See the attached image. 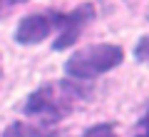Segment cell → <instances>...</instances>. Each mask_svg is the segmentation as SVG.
I'll list each match as a JSON object with an SVG mask.
<instances>
[{
  "instance_id": "obj_1",
  "label": "cell",
  "mask_w": 149,
  "mask_h": 137,
  "mask_svg": "<svg viewBox=\"0 0 149 137\" xmlns=\"http://www.w3.org/2000/svg\"><path fill=\"white\" fill-rule=\"evenodd\" d=\"M77 100H82V90L74 82H70V80H65V82H50V85L37 87L27 97L22 112L27 117H40L45 122H57L72 110Z\"/></svg>"
},
{
  "instance_id": "obj_2",
  "label": "cell",
  "mask_w": 149,
  "mask_h": 137,
  "mask_svg": "<svg viewBox=\"0 0 149 137\" xmlns=\"http://www.w3.org/2000/svg\"><path fill=\"white\" fill-rule=\"evenodd\" d=\"M122 60H124V50L119 45H109V42L87 45L65 63V72L72 80H95L114 70L117 65H122Z\"/></svg>"
},
{
  "instance_id": "obj_3",
  "label": "cell",
  "mask_w": 149,
  "mask_h": 137,
  "mask_svg": "<svg viewBox=\"0 0 149 137\" xmlns=\"http://www.w3.org/2000/svg\"><path fill=\"white\" fill-rule=\"evenodd\" d=\"M95 20V5L85 3V5H77L72 13H55V27H57V40L52 42L55 50H67L72 48L77 37L82 35L90 22Z\"/></svg>"
},
{
  "instance_id": "obj_4",
  "label": "cell",
  "mask_w": 149,
  "mask_h": 137,
  "mask_svg": "<svg viewBox=\"0 0 149 137\" xmlns=\"http://www.w3.org/2000/svg\"><path fill=\"white\" fill-rule=\"evenodd\" d=\"M55 30V13H32L20 20L15 30V42L20 45H37Z\"/></svg>"
},
{
  "instance_id": "obj_5",
  "label": "cell",
  "mask_w": 149,
  "mask_h": 137,
  "mask_svg": "<svg viewBox=\"0 0 149 137\" xmlns=\"http://www.w3.org/2000/svg\"><path fill=\"white\" fill-rule=\"evenodd\" d=\"M5 137H57V130L47 125H30V122H15Z\"/></svg>"
},
{
  "instance_id": "obj_6",
  "label": "cell",
  "mask_w": 149,
  "mask_h": 137,
  "mask_svg": "<svg viewBox=\"0 0 149 137\" xmlns=\"http://www.w3.org/2000/svg\"><path fill=\"white\" fill-rule=\"evenodd\" d=\"M82 137H117V132H114V127H112L109 122H102V125L90 127Z\"/></svg>"
},
{
  "instance_id": "obj_7",
  "label": "cell",
  "mask_w": 149,
  "mask_h": 137,
  "mask_svg": "<svg viewBox=\"0 0 149 137\" xmlns=\"http://www.w3.org/2000/svg\"><path fill=\"white\" fill-rule=\"evenodd\" d=\"M134 58H137V63L149 65V35H142V40L137 42V48H134Z\"/></svg>"
},
{
  "instance_id": "obj_8",
  "label": "cell",
  "mask_w": 149,
  "mask_h": 137,
  "mask_svg": "<svg viewBox=\"0 0 149 137\" xmlns=\"http://www.w3.org/2000/svg\"><path fill=\"white\" fill-rule=\"evenodd\" d=\"M137 137H149V122H147V132H142V135H137Z\"/></svg>"
},
{
  "instance_id": "obj_9",
  "label": "cell",
  "mask_w": 149,
  "mask_h": 137,
  "mask_svg": "<svg viewBox=\"0 0 149 137\" xmlns=\"http://www.w3.org/2000/svg\"><path fill=\"white\" fill-rule=\"evenodd\" d=\"M10 3H25V0H10Z\"/></svg>"
},
{
  "instance_id": "obj_10",
  "label": "cell",
  "mask_w": 149,
  "mask_h": 137,
  "mask_svg": "<svg viewBox=\"0 0 149 137\" xmlns=\"http://www.w3.org/2000/svg\"><path fill=\"white\" fill-rule=\"evenodd\" d=\"M0 77H3V67H0Z\"/></svg>"
}]
</instances>
